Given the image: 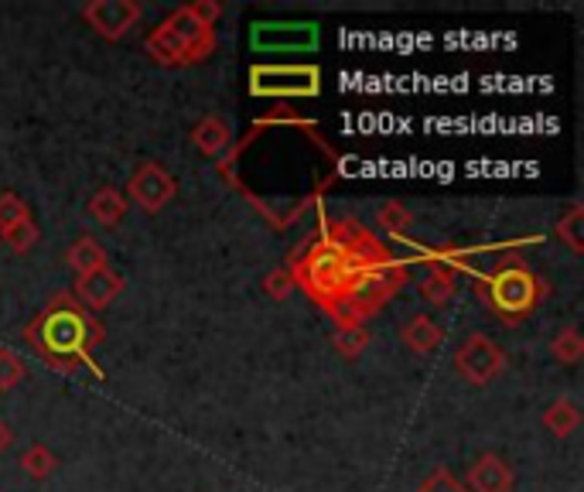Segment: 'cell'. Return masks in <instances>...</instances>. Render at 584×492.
<instances>
[{
	"label": "cell",
	"instance_id": "30bf717a",
	"mask_svg": "<svg viewBox=\"0 0 584 492\" xmlns=\"http://www.w3.org/2000/svg\"><path fill=\"white\" fill-rule=\"evenodd\" d=\"M250 41H253V49H263V52H281V49L301 52V49H314L319 28L314 24H256Z\"/></svg>",
	"mask_w": 584,
	"mask_h": 492
},
{
	"label": "cell",
	"instance_id": "ac0fdd59",
	"mask_svg": "<svg viewBox=\"0 0 584 492\" xmlns=\"http://www.w3.org/2000/svg\"><path fill=\"white\" fill-rule=\"evenodd\" d=\"M332 345L339 349V355L345 360H355V355H363L370 345V329L366 322H339L332 332Z\"/></svg>",
	"mask_w": 584,
	"mask_h": 492
},
{
	"label": "cell",
	"instance_id": "3957f363",
	"mask_svg": "<svg viewBox=\"0 0 584 492\" xmlns=\"http://www.w3.org/2000/svg\"><path fill=\"white\" fill-rule=\"evenodd\" d=\"M212 52H215V31L199 24L189 14V8L171 11L148 38V56L158 66H171V69L205 62Z\"/></svg>",
	"mask_w": 584,
	"mask_h": 492
},
{
	"label": "cell",
	"instance_id": "44dd1931",
	"mask_svg": "<svg viewBox=\"0 0 584 492\" xmlns=\"http://www.w3.org/2000/svg\"><path fill=\"white\" fill-rule=\"evenodd\" d=\"M551 355H554L557 363H564V367L581 363V355H584V339H581V332H577L574 325L561 329V332L551 339Z\"/></svg>",
	"mask_w": 584,
	"mask_h": 492
},
{
	"label": "cell",
	"instance_id": "d6986e66",
	"mask_svg": "<svg viewBox=\"0 0 584 492\" xmlns=\"http://www.w3.org/2000/svg\"><path fill=\"white\" fill-rule=\"evenodd\" d=\"M554 237H557L571 253H584V205H581V202H574V205L557 219Z\"/></svg>",
	"mask_w": 584,
	"mask_h": 492
},
{
	"label": "cell",
	"instance_id": "cb8c5ba5",
	"mask_svg": "<svg viewBox=\"0 0 584 492\" xmlns=\"http://www.w3.org/2000/svg\"><path fill=\"white\" fill-rule=\"evenodd\" d=\"M28 215H31V209L18 192H0V233L11 230L18 219H28Z\"/></svg>",
	"mask_w": 584,
	"mask_h": 492
},
{
	"label": "cell",
	"instance_id": "5bb4252c",
	"mask_svg": "<svg viewBox=\"0 0 584 492\" xmlns=\"http://www.w3.org/2000/svg\"><path fill=\"white\" fill-rule=\"evenodd\" d=\"M230 141H233V130H230V123L222 120V117H202V120L195 123V130H192V144H195L205 158L222 154V151L230 148Z\"/></svg>",
	"mask_w": 584,
	"mask_h": 492
},
{
	"label": "cell",
	"instance_id": "4316f807",
	"mask_svg": "<svg viewBox=\"0 0 584 492\" xmlns=\"http://www.w3.org/2000/svg\"><path fill=\"white\" fill-rule=\"evenodd\" d=\"M417 492H465V485H462V479L452 472V469H444V465H437L424 482H421V489Z\"/></svg>",
	"mask_w": 584,
	"mask_h": 492
},
{
	"label": "cell",
	"instance_id": "e0dca14e",
	"mask_svg": "<svg viewBox=\"0 0 584 492\" xmlns=\"http://www.w3.org/2000/svg\"><path fill=\"white\" fill-rule=\"evenodd\" d=\"M544 428L554 438H571L581 428V408L574 404V400H567V396L554 400V404L544 411Z\"/></svg>",
	"mask_w": 584,
	"mask_h": 492
},
{
	"label": "cell",
	"instance_id": "83f0119b",
	"mask_svg": "<svg viewBox=\"0 0 584 492\" xmlns=\"http://www.w3.org/2000/svg\"><path fill=\"white\" fill-rule=\"evenodd\" d=\"M189 8V14L199 21V24H205V28H212L215 21H219V14H222V4H215V0H192V4H185Z\"/></svg>",
	"mask_w": 584,
	"mask_h": 492
},
{
	"label": "cell",
	"instance_id": "4fadbf2b",
	"mask_svg": "<svg viewBox=\"0 0 584 492\" xmlns=\"http://www.w3.org/2000/svg\"><path fill=\"white\" fill-rule=\"evenodd\" d=\"M400 339H403V345H407L411 352H434L437 345H441V339H444V329L431 319V315H411L407 322H403V329H400Z\"/></svg>",
	"mask_w": 584,
	"mask_h": 492
},
{
	"label": "cell",
	"instance_id": "7a4b0ae2",
	"mask_svg": "<svg viewBox=\"0 0 584 492\" xmlns=\"http://www.w3.org/2000/svg\"><path fill=\"white\" fill-rule=\"evenodd\" d=\"M89 319L72 298H56L49 308L34 319L28 339L44 352V360L56 367H69L72 355H85V339H89Z\"/></svg>",
	"mask_w": 584,
	"mask_h": 492
},
{
	"label": "cell",
	"instance_id": "f1b7e54d",
	"mask_svg": "<svg viewBox=\"0 0 584 492\" xmlns=\"http://www.w3.org/2000/svg\"><path fill=\"white\" fill-rule=\"evenodd\" d=\"M11 441H14V431H11L4 421H0V455H4V452L11 449Z\"/></svg>",
	"mask_w": 584,
	"mask_h": 492
},
{
	"label": "cell",
	"instance_id": "52a82bcc",
	"mask_svg": "<svg viewBox=\"0 0 584 492\" xmlns=\"http://www.w3.org/2000/svg\"><path fill=\"white\" fill-rule=\"evenodd\" d=\"M123 195H127V202H138L144 212H161L178 195V182H174V174H168L158 161H144V164L133 168Z\"/></svg>",
	"mask_w": 584,
	"mask_h": 492
},
{
	"label": "cell",
	"instance_id": "7c38bea8",
	"mask_svg": "<svg viewBox=\"0 0 584 492\" xmlns=\"http://www.w3.org/2000/svg\"><path fill=\"white\" fill-rule=\"evenodd\" d=\"M417 294H421L431 308L452 304V298H455V267H452V260H447L444 253H434V257H431V274L421 281Z\"/></svg>",
	"mask_w": 584,
	"mask_h": 492
},
{
	"label": "cell",
	"instance_id": "9a60e30c",
	"mask_svg": "<svg viewBox=\"0 0 584 492\" xmlns=\"http://www.w3.org/2000/svg\"><path fill=\"white\" fill-rule=\"evenodd\" d=\"M66 263L82 278V274H93V271H103V267H110V257H107V250H103L100 240L75 237L72 247H69V253H66Z\"/></svg>",
	"mask_w": 584,
	"mask_h": 492
},
{
	"label": "cell",
	"instance_id": "5b68a950",
	"mask_svg": "<svg viewBox=\"0 0 584 492\" xmlns=\"http://www.w3.org/2000/svg\"><path fill=\"white\" fill-rule=\"evenodd\" d=\"M322 72L314 66H256L250 72L253 97H319Z\"/></svg>",
	"mask_w": 584,
	"mask_h": 492
},
{
	"label": "cell",
	"instance_id": "2e32d148",
	"mask_svg": "<svg viewBox=\"0 0 584 492\" xmlns=\"http://www.w3.org/2000/svg\"><path fill=\"white\" fill-rule=\"evenodd\" d=\"M127 209H130L127 195L120 189H113V185H103L100 192H93V199H89V205H85V212L93 215L100 227H107V230L127 219Z\"/></svg>",
	"mask_w": 584,
	"mask_h": 492
},
{
	"label": "cell",
	"instance_id": "8fae6325",
	"mask_svg": "<svg viewBox=\"0 0 584 492\" xmlns=\"http://www.w3.org/2000/svg\"><path fill=\"white\" fill-rule=\"evenodd\" d=\"M462 485H465V492H513L516 472H513V465H510L503 455L485 452V455H479V459L469 465Z\"/></svg>",
	"mask_w": 584,
	"mask_h": 492
},
{
	"label": "cell",
	"instance_id": "d4e9b609",
	"mask_svg": "<svg viewBox=\"0 0 584 492\" xmlns=\"http://www.w3.org/2000/svg\"><path fill=\"white\" fill-rule=\"evenodd\" d=\"M24 376H28V370L21 363V355L11 349H0V390H14Z\"/></svg>",
	"mask_w": 584,
	"mask_h": 492
},
{
	"label": "cell",
	"instance_id": "277c9868",
	"mask_svg": "<svg viewBox=\"0 0 584 492\" xmlns=\"http://www.w3.org/2000/svg\"><path fill=\"white\" fill-rule=\"evenodd\" d=\"M544 291H547L544 281L536 278L516 253H510L485 281L489 308L496 311L503 322H523L526 315H533Z\"/></svg>",
	"mask_w": 584,
	"mask_h": 492
},
{
	"label": "cell",
	"instance_id": "7402d4cb",
	"mask_svg": "<svg viewBox=\"0 0 584 492\" xmlns=\"http://www.w3.org/2000/svg\"><path fill=\"white\" fill-rule=\"evenodd\" d=\"M21 469H24V475L41 482L59 469V459H56V452L49 449V444H31V449L21 455Z\"/></svg>",
	"mask_w": 584,
	"mask_h": 492
},
{
	"label": "cell",
	"instance_id": "484cf974",
	"mask_svg": "<svg viewBox=\"0 0 584 492\" xmlns=\"http://www.w3.org/2000/svg\"><path fill=\"white\" fill-rule=\"evenodd\" d=\"M294 288L298 284H294L291 267H274V271L263 278V291H266V298H274V301H284Z\"/></svg>",
	"mask_w": 584,
	"mask_h": 492
},
{
	"label": "cell",
	"instance_id": "6da1fadb",
	"mask_svg": "<svg viewBox=\"0 0 584 492\" xmlns=\"http://www.w3.org/2000/svg\"><path fill=\"white\" fill-rule=\"evenodd\" d=\"M355 271H359V260L332 237L322 240V243H311L291 263L294 284H301L325 311H332L345 298Z\"/></svg>",
	"mask_w": 584,
	"mask_h": 492
},
{
	"label": "cell",
	"instance_id": "ffe728a7",
	"mask_svg": "<svg viewBox=\"0 0 584 492\" xmlns=\"http://www.w3.org/2000/svg\"><path fill=\"white\" fill-rule=\"evenodd\" d=\"M38 240H41V230H38L34 215H28V219H18L11 230H4V233H0V243H4V247H8L11 253H18V257L31 253V250L38 247Z\"/></svg>",
	"mask_w": 584,
	"mask_h": 492
},
{
	"label": "cell",
	"instance_id": "8992f818",
	"mask_svg": "<svg viewBox=\"0 0 584 492\" xmlns=\"http://www.w3.org/2000/svg\"><path fill=\"white\" fill-rule=\"evenodd\" d=\"M455 367L459 373L472 383V386H489L492 380H496L503 370H506V352L492 342L489 335L475 332L469 335L459 352H455Z\"/></svg>",
	"mask_w": 584,
	"mask_h": 492
},
{
	"label": "cell",
	"instance_id": "9c48e42d",
	"mask_svg": "<svg viewBox=\"0 0 584 492\" xmlns=\"http://www.w3.org/2000/svg\"><path fill=\"white\" fill-rule=\"evenodd\" d=\"M123 291V278L113 267H103V271H93V274H82L75 278V288H72V298L82 311H107Z\"/></svg>",
	"mask_w": 584,
	"mask_h": 492
},
{
	"label": "cell",
	"instance_id": "603a6c76",
	"mask_svg": "<svg viewBox=\"0 0 584 492\" xmlns=\"http://www.w3.org/2000/svg\"><path fill=\"white\" fill-rule=\"evenodd\" d=\"M376 227L383 230V233H390V237H403L411 230V212H407V205L403 202H383L380 209H376Z\"/></svg>",
	"mask_w": 584,
	"mask_h": 492
},
{
	"label": "cell",
	"instance_id": "ba28073f",
	"mask_svg": "<svg viewBox=\"0 0 584 492\" xmlns=\"http://www.w3.org/2000/svg\"><path fill=\"white\" fill-rule=\"evenodd\" d=\"M79 14L85 24H93L97 34L117 41L141 21V4H133V0H89Z\"/></svg>",
	"mask_w": 584,
	"mask_h": 492
}]
</instances>
